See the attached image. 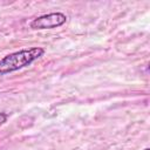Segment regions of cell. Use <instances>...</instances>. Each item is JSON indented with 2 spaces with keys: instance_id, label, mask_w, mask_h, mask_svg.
<instances>
[{
  "instance_id": "cell-1",
  "label": "cell",
  "mask_w": 150,
  "mask_h": 150,
  "mask_svg": "<svg viewBox=\"0 0 150 150\" xmlns=\"http://www.w3.org/2000/svg\"><path fill=\"white\" fill-rule=\"evenodd\" d=\"M45 54V49L41 47H32L28 49H20L11 53L0 60V74L5 75L13 73L21 68L32 64Z\"/></svg>"
},
{
  "instance_id": "cell-2",
  "label": "cell",
  "mask_w": 150,
  "mask_h": 150,
  "mask_svg": "<svg viewBox=\"0 0 150 150\" xmlns=\"http://www.w3.org/2000/svg\"><path fill=\"white\" fill-rule=\"evenodd\" d=\"M67 16L61 12H54L35 18L30 22V28L33 29H52L66 23Z\"/></svg>"
},
{
  "instance_id": "cell-3",
  "label": "cell",
  "mask_w": 150,
  "mask_h": 150,
  "mask_svg": "<svg viewBox=\"0 0 150 150\" xmlns=\"http://www.w3.org/2000/svg\"><path fill=\"white\" fill-rule=\"evenodd\" d=\"M8 118V114L6 112H0V125H2Z\"/></svg>"
},
{
  "instance_id": "cell-4",
  "label": "cell",
  "mask_w": 150,
  "mask_h": 150,
  "mask_svg": "<svg viewBox=\"0 0 150 150\" xmlns=\"http://www.w3.org/2000/svg\"><path fill=\"white\" fill-rule=\"evenodd\" d=\"M144 150H150V149H149V148H145V149H144Z\"/></svg>"
}]
</instances>
